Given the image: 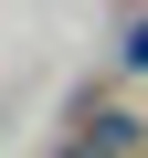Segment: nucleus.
I'll return each mask as SVG.
<instances>
[{
    "label": "nucleus",
    "instance_id": "nucleus-1",
    "mask_svg": "<svg viewBox=\"0 0 148 158\" xmlns=\"http://www.w3.org/2000/svg\"><path fill=\"white\" fill-rule=\"evenodd\" d=\"M127 148H137V116H116V106H95V116H85V137H74L63 158H127Z\"/></svg>",
    "mask_w": 148,
    "mask_h": 158
},
{
    "label": "nucleus",
    "instance_id": "nucleus-2",
    "mask_svg": "<svg viewBox=\"0 0 148 158\" xmlns=\"http://www.w3.org/2000/svg\"><path fill=\"white\" fill-rule=\"evenodd\" d=\"M127 63H137V74H148V21H137V42H127Z\"/></svg>",
    "mask_w": 148,
    "mask_h": 158
}]
</instances>
